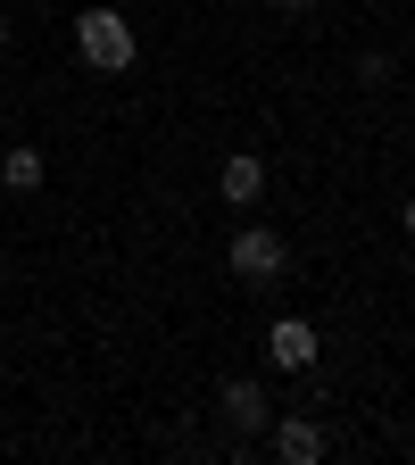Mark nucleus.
<instances>
[{"label":"nucleus","mask_w":415,"mask_h":465,"mask_svg":"<svg viewBox=\"0 0 415 465\" xmlns=\"http://www.w3.org/2000/svg\"><path fill=\"white\" fill-rule=\"evenodd\" d=\"M75 58L92 75H125L133 67V25H125V9H84L75 17Z\"/></svg>","instance_id":"nucleus-1"},{"label":"nucleus","mask_w":415,"mask_h":465,"mask_svg":"<svg viewBox=\"0 0 415 465\" xmlns=\"http://www.w3.org/2000/svg\"><path fill=\"white\" fill-rule=\"evenodd\" d=\"M224 258H232V274H242V282H282V266H291V250H282L274 224H242Z\"/></svg>","instance_id":"nucleus-2"},{"label":"nucleus","mask_w":415,"mask_h":465,"mask_svg":"<svg viewBox=\"0 0 415 465\" xmlns=\"http://www.w3.org/2000/svg\"><path fill=\"white\" fill-rule=\"evenodd\" d=\"M266 358H274L282 374H308V366H316V324H308V316H274V324H266Z\"/></svg>","instance_id":"nucleus-3"},{"label":"nucleus","mask_w":415,"mask_h":465,"mask_svg":"<svg viewBox=\"0 0 415 465\" xmlns=\"http://www.w3.org/2000/svg\"><path fill=\"white\" fill-rule=\"evenodd\" d=\"M216 407H224V424H232V432H250V440L274 424V399H266L258 382H242V374H232V382L216 391Z\"/></svg>","instance_id":"nucleus-4"},{"label":"nucleus","mask_w":415,"mask_h":465,"mask_svg":"<svg viewBox=\"0 0 415 465\" xmlns=\"http://www.w3.org/2000/svg\"><path fill=\"white\" fill-rule=\"evenodd\" d=\"M266 432H274V457H282V465H316V457H324V424H316V416H274Z\"/></svg>","instance_id":"nucleus-5"},{"label":"nucleus","mask_w":415,"mask_h":465,"mask_svg":"<svg viewBox=\"0 0 415 465\" xmlns=\"http://www.w3.org/2000/svg\"><path fill=\"white\" fill-rule=\"evenodd\" d=\"M216 192H224L232 208H258V192H266V158H258V150H232L224 174H216Z\"/></svg>","instance_id":"nucleus-6"},{"label":"nucleus","mask_w":415,"mask_h":465,"mask_svg":"<svg viewBox=\"0 0 415 465\" xmlns=\"http://www.w3.org/2000/svg\"><path fill=\"white\" fill-rule=\"evenodd\" d=\"M42 174H50V166H42V150H25V142L0 158V183H9V192H42Z\"/></svg>","instance_id":"nucleus-7"},{"label":"nucleus","mask_w":415,"mask_h":465,"mask_svg":"<svg viewBox=\"0 0 415 465\" xmlns=\"http://www.w3.org/2000/svg\"><path fill=\"white\" fill-rule=\"evenodd\" d=\"M399 216H407V242H415V200H407V208H399Z\"/></svg>","instance_id":"nucleus-8"},{"label":"nucleus","mask_w":415,"mask_h":465,"mask_svg":"<svg viewBox=\"0 0 415 465\" xmlns=\"http://www.w3.org/2000/svg\"><path fill=\"white\" fill-rule=\"evenodd\" d=\"M274 9H308V0H274Z\"/></svg>","instance_id":"nucleus-9"}]
</instances>
